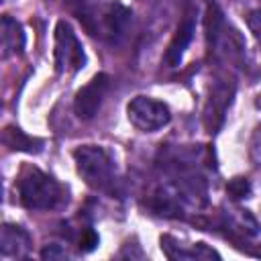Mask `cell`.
<instances>
[{
  "mask_svg": "<svg viewBox=\"0 0 261 261\" xmlns=\"http://www.w3.org/2000/svg\"><path fill=\"white\" fill-rule=\"evenodd\" d=\"M41 257H43V259H67L69 255H67V251H65L63 247H59V245H49V247H45V249L41 251Z\"/></svg>",
  "mask_w": 261,
  "mask_h": 261,
  "instance_id": "obj_16",
  "label": "cell"
},
{
  "mask_svg": "<svg viewBox=\"0 0 261 261\" xmlns=\"http://www.w3.org/2000/svg\"><path fill=\"white\" fill-rule=\"evenodd\" d=\"M18 198L29 210H55L67 200V192L55 177L29 165L18 175Z\"/></svg>",
  "mask_w": 261,
  "mask_h": 261,
  "instance_id": "obj_1",
  "label": "cell"
},
{
  "mask_svg": "<svg viewBox=\"0 0 261 261\" xmlns=\"http://www.w3.org/2000/svg\"><path fill=\"white\" fill-rule=\"evenodd\" d=\"M2 2H4V0H0V4H2Z\"/></svg>",
  "mask_w": 261,
  "mask_h": 261,
  "instance_id": "obj_17",
  "label": "cell"
},
{
  "mask_svg": "<svg viewBox=\"0 0 261 261\" xmlns=\"http://www.w3.org/2000/svg\"><path fill=\"white\" fill-rule=\"evenodd\" d=\"M96 245H98V234L92 228H84L82 234H80V239H77L80 251L82 253H90L92 249H96Z\"/></svg>",
  "mask_w": 261,
  "mask_h": 261,
  "instance_id": "obj_15",
  "label": "cell"
},
{
  "mask_svg": "<svg viewBox=\"0 0 261 261\" xmlns=\"http://www.w3.org/2000/svg\"><path fill=\"white\" fill-rule=\"evenodd\" d=\"M86 24V29L108 41V43H118L133 20V10L128 6H124L122 2H108V4H98V6H90L84 10V14L80 16Z\"/></svg>",
  "mask_w": 261,
  "mask_h": 261,
  "instance_id": "obj_2",
  "label": "cell"
},
{
  "mask_svg": "<svg viewBox=\"0 0 261 261\" xmlns=\"http://www.w3.org/2000/svg\"><path fill=\"white\" fill-rule=\"evenodd\" d=\"M110 88V75L108 73H96L84 88L77 90L75 98H73V112L77 118L82 120H92L104 98H106V92Z\"/></svg>",
  "mask_w": 261,
  "mask_h": 261,
  "instance_id": "obj_7",
  "label": "cell"
},
{
  "mask_svg": "<svg viewBox=\"0 0 261 261\" xmlns=\"http://www.w3.org/2000/svg\"><path fill=\"white\" fill-rule=\"evenodd\" d=\"M53 59L57 73H77L86 65L84 45L67 20H59L55 24Z\"/></svg>",
  "mask_w": 261,
  "mask_h": 261,
  "instance_id": "obj_5",
  "label": "cell"
},
{
  "mask_svg": "<svg viewBox=\"0 0 261 261\" xmlns=\"http://www.w3.org/2000/svg\"><path fill=\"white\" fill-rule=\"evenodd\" d=\"M31 234L12 222L0 224V255L2 257H24L31 251Z\"/></svg>",
  "mask_w": 261,
  "mask_h": 261,
  "instance_id": "obj_9",
  "label": "cell"
},
{
  "mask_svg": "<svg viewBox=\"0 0 261 261\" xmlns=\"http://www.w3.org/2000/svg\"><path fill=\"white\" fill-rule=\"evenodd\" d=\"M206 39L210 53L220 59H234L243 53V45L234 29H230L224 20V14L216 2H208L206 6Z\"/></svg>",
  "mask_w": 261,
  "mask_h": 261,
  "instance_id": "obj_4",
  "label": "cell"
},
{
  "mask_svg": "<svg viewBox=\"0 0 261 261\" xmlns=\"http://www.w3.org/2000/svg\"><path fill=\"white\" fill-rule=\"evenodd\" d=\"M161 251L169 259H220V255L204 243H196L192 247H179L177 241L171 237H161Z\"/></svg>",
  "mask_w": 261,
  "mask_h": 261,
  "instance_id": "obj_12",
  "label": "cell"
},
{
  "mask_svg": "<svg viewBox=\"0 0 261 261\" xmlns=\"http://www.w3.org/2000/svg\"><path fill=\"white\" fill-rule=\"evenodd\" d=\"M73 161L82 179L100 192H110L116 181V167L112 155L98 145H82L73 151Z\"/></svg>",
  "mask_w": 261,
  "mask_h": 261,
  "instance_id": "obj_3",
  "label": "cell"
},
{
  "mask_svg": "<svg viewBox=\"0 0 261 261\" xmlns=\"http://www.w3.org/2000/svg\"><path fill=\"white\" fill-rule=\"evenodd\" d=\"M126 116L128 122L141 133H155L169 124L171 110L165 102L151 96H135L126 104Z\"/></svg>",
  "mask_w": 261,
  "mask_h": 261,
  "instance_id": "obj_6",
  "label": "cell"
},
{
  "mask_svg": "<svg viewBox=\"0 0 261 261\" xmlns=\"http://www.w3.org/2000/svg\"><path fill=\"white\" fill-rule=\"evenodd\" d=\"M196 16H198L196 14V6L190 4L184 10V16H181V20H179L169 45H167V51L163 55V61H165L167 67H177L181 63L184 53L190 47V43L194 39V33H196Z\"/></svg>",
  "mask_w": 261,
  "mask_h": 261,
  "instance_id": "obj_8",
  "label": "cell"
},
{
  "mask_svg": "<svg viewBox=\"0 0 261 261\" xmlns=\"http://www.w3.org/2000/svg\"><path fill=\"white\" fill-rule=\"evenodd\" d=\"M24 43H27V37H24L22 24L12 16L2 14L0 16V59H10L22 53Z\"/></svg>",
  "mask_w": 261,
  "mask_h": 261,
  "instance_id": "obj_10",
  "label": "cell"
},
{
  "mask_svg": "<svg viewBox=\"0 0 261 261\" xmlns=\"http://www.w3.org/2000/svg\"><path fill=\"white\" fill-rule=\"evenodd\" d=\"M226 192H228L234 200H239V198H247V196L251 194V184H249L245 177H234V179L228 181Z\"/></svg>",
  "mask_w": 261,
  "mask_h": 261,
  "instance_id": "obj_14",
  "label": "cell"
},
{
  "mask_svg": "<svg viewBox=\"0 0 261 261\" xmlns=\"http://www.w3.org/2000/svg\"><path fill=\"white\" fill-rule=\"evenodd\" d=\"M0 143L6 145L12 151H24V153H41L43 151V139L31 137L18 126H6L0 130Z\"/></svg>",
  "mask_w": 261,
  "mask_h": 261,
  "instance_id": "obj_13",
  "label": "cell"
},
{
  "mask_svg": "<svg viewBox=\"0 0 261 261\" xmlns=\"http://www.w3.org/2000/svg\"><path fill=\"white\" fill-rule=\"evenodd\" d=\"M232 90H234L232 84H216L212 88L210 100H208L206 110H204V120H206V126L210 128V133L220 124V120L226 112V106L230 104Z\"/></svg>",
  "mask_w": 261,
  "mask_h": 261,
  "instance_id": "obj_11",
  "label": "cell"
}]
</instances>
